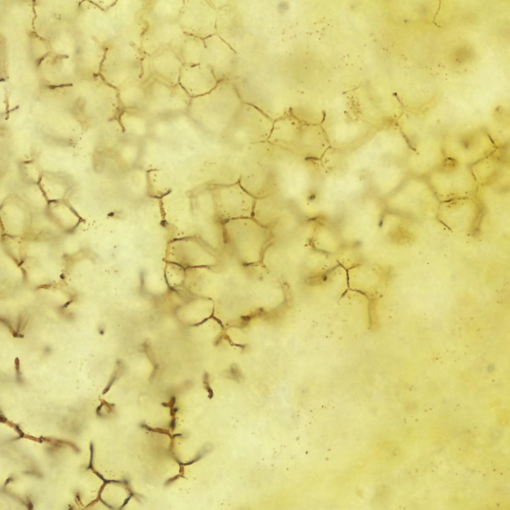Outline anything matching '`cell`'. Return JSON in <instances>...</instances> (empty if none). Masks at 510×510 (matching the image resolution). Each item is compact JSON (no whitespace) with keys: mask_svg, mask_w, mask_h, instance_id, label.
I'll use <instances>...</instances> for the list:
<instances>
[{"mask_svg":"<svg viewBox=\"0 0 510 510\" xmlns=\"http://www.w3.org/2000/svg\"><path fill=\"white\" fill-rule=\"evenodd\" d=\"M0 322L2 323L8 329L9 331L14 338H23L24 335L15 331L11 324L10 322L7 319L1 318Z\"/></svg>","mask_w":510,"mask_h":510,"instance_id":"9a60e30c","label":"cell"},{"mask_svg":"<svg viewBox=\"0 0 510 510\" xmlns=\"http://www.w3.org/2000/svg\"><path fill=\"white\" fill-rule=\"evenodd\" d=\"M178 83L190 97L194 98L211 92L215 78L212 70L205 64L183 65Z\"/></svg>","mask_w":510,"mask_h":510,"instance_id":"9c48e42d","label":"cell"},{"mask_svg":"<svg viewBox=\"0 0 510 510\" xmlns=\"http://www.w3.org/2000/svg\"><path fill=\"white\" fill-rule=\"evenodd\" d=\"M426 179L441 202L475 197L479 189L470 166L447 158L431 171Z\"/></svg>","mask_w":510,"mask_h":510,"instance_id":"3957f363","label":"cell"},{"mask_svg":"<svg viewBox=\"0 0 510 510\" xmlns=\"http://www.w3.org/2000/svg\"><path fill=\"white\" fill-rule=\"evenodd\" d=\"M204 39L183 34L171 47L183 65L201 64L204 51Z\"/></svg>","mask_w":510,"mask_h":510,"instance_id":"4fadbf2b","label":"cell"},{"mask_svg":"<svg viewBox=\"0 0 510 510\" xmlns=\"http://www.w3.org/2000/svg\"><path fill=\"white\" fill-rule=\"evenodd\" d=\"M502 162L497 149L470 166L479 186L492 185L502 173Z\"/></svg>","mask_w":510,"mask_h":510,"instance_id":"8fae6325","label":"cell"},{"mask_svg":"<svg viewBox=\"0 0 510 510\" xmlns=\"http://www.w3.org/2000/svg\"><path fill=\"white\" fill-rule=\"evenodd\" d=\"M123 365L122 362L120 361H117L116 368L111 375L106 386L104 389L103 394H105L109 391L114 382L118 379V377L121 376V373L123 372Z\"/></svg>","mask_w":510,"mask_h":510,"instance_id":"5bb4252c","label":"cell"},{"mask_svg":"<svg viewBox=\"0 0 510 510\" xmlns=\"http://www.w3.org/2000/svg\"><path fill=\"white\" fill-rule=\"evenodd\" d=\"M146 23L147 26L142 37L141 49L150 57L161 49L171 48L184 34L177 20Z\"/></svg>","mask_w":510,"mask_h":510,"instance_id":"ba28073f","label":"cell"},{"mask_svg":"<svg viewBox=\"0 0 510 510\" xmlns=\"http://www.w3.org/2000/svg\"><path fill=\"white\" fill-rule=\"evenodd\" d=\"M273 120L257 110L247 113L239 110L223 135L227 140L238 144L256 143L268 140Z\"/></svg>","mask_w":510,"mask_h":510,"instance_id":"5b68a950","label":"cell"},{"mask_svg":"<svg viewBox=\"0 0 510 510\" xmlns=\"http://www.w3.org/2000/svg\"><path fill=\"white\" fill-rule=\"evenodd\" d=\"M222 227L224 241L236 261L246 265L262 261L272 239L270 229L253 218L226 221Z\"/></svg>","mask_w":510,"mask_h":510,"instance_id":"6da1fadb","label":"cell"},{"mask_svg":"<svg viewBox=\"0 0 510 510\" xmlns=\"http://www.w3.org/2000/svg\"><path fill=\"white\" fill-rule=\"evenodd\" d=\"M415 122L413 137L409 145V169L412 175L425 177L445 158L442 135L428 128L418 115Z\"/></svg>","mask_w":510,"mask_h":510,"instance_id":"277c9868","label":"cell"},{"mask_svg":"<svg viewBox=\"0 0 510 510\" xmlns=\"http://www.w3.org/2000/svg\"><path fill=\"white\" fill-rule=\"evenodd\" d=\"M14 369L15 372V379L18 383H22L23 382L22 374L20 370V361L18 357L14 359Z\"/></svg>","mask_w":510,"mask_h":510,"instance_id":"2e32d148","label":"cell"},{"mask_svg":"<svg viewBox=\"0 0 510 510\" xmlns=\"http://www.w3.org/2000/svg\"><path fill=\"white\" fill-rule=\"evenodd\" d=\"M442 143L445 158L469 166L497 149L489 132L479 125L450 128L442 135Z\"/></svg>","mask_w":510,"mask_h":510,"instance_id":"7a4b0ae2","label":"cell"},{"mask_svg":"<svg viewBox=\"0 0 510 510\" xmlns=\"http://www.w3.org/2000/svg\"><path fill=\"white\" fill-rule=\"evenodd\" d=\"M214 16L207 1L184 0L177 22L184 34L204 39L213 32Z\"/></svg>","mask_w":510,"mask_h":510,"instance_id":"52a82bcc","label":"cell"},{"mask_svg":"<svg viewBox=\"0 0 510 510\" xmlns=\"http://www.w3.org/2000/svg\"><path fill=\"white\" fill-rule=\"evenodd\" d=\"M215 191L217 210L221 221L253 218L256 199L242 187L239 181L219 185Z\"/></svg>","mask_w":510,"mask_h":510,"instance_id":"8992f818","label":"cell"},{"mask_svg":"<svg viewBox=\"0 0 510 510\" xmlns=\"http://www.w3.org/2000/svg\"><path fill=\"white\" fill-rule=\"evenodd\" d=\"M25 319L23 316L20 315L17 319L16 331L17 332L20 333V331L23 329L24 325H26V322L24 321Z\"/></svg>","mask_w":510,"mask_h":510,"instance_id":"e0dca14e","label":"cell"},{"mask_svg":"<svg viewBox=\"0 0 510 510\" xmlns=\"http://www.w3.org/2000/svg\"><path fill=\"white\" fill-rule=\"evenodd\" d=\"M184 0L145 1L143 19L146 22L155 21H176Z\"/></svg>","mask_w":510,"mask_h":510,"instance_id":"7c38bea8","label":"cell"},{"mask_svg":"<svg viewBox=\"0 0 510 510\" xmlns=\"http://www.w3.org/2000/svg\"><path fill=\"white\" fill-rule=\"evenodd\" d=\"M150 61L152 77L171 86L178 84L183 64L172 49L166 47L159 50L150 57Z\"/></svg>","mask_w":510,"mask_h":510,"instance_id":"30bf717a","label":"cell"}]
</instances>
